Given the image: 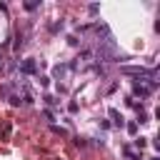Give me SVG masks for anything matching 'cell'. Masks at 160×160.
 Returning <instances> with one entry per match:
<instances>
[{
  "label": "cell",
  "mask_w": 160,
  "mask_h": 160,
  "mask_svg": "<svg viewBox=\"0 0 160 160\" xmlns=\"http://www.w3.org/2000/svg\"><path fill=\"white\" fill-rule=\"evenodd\" d=\"M20 72H22V75H38V62H35L32 58L22 60V62H20Z\"/></svg>",
  "instance_id": "cell-1"
},
{
  "label": "cell",
  "mask_w": 160,
  "mask_h": 160,
  "mask_svg": "<svg viewBox=\"0 0 160 160\" xmlns=\"http://www.w3.org/2000/svg\"><path fill=\"white\" fill-rule=\"evenodd\" d=\"M132 92L140 95V98H148V95H150V85H140V82H135V85H132Z\"/></svg>",
  "instance_id": "cell-2"
},
{
  "label": "cell",
  "mask_w": 160,
  "mask_h": 160,
  "mask_svg": "<svg viewBox=\"0 0 160 160\" xmlns=\"http://www.w3.org/2000/svg\"><path fill=\"white\" fill-rule=\"evenodd\" d=\"M110 118H112V122H115L118 128H122V115H120L115 108H110Z\"/></svg>",
  "instance_id": "cell-3"
},
{
  "label": "cell",
  "mask_w": 160,
  "mask_h": 160,
  "mask_svg": "<svg viewBox=\"0 0 160 160\" xmlns=\"http://www.w3.org/2000/svg\"><path fill=\"white\" fill-rule=\"evenodd\" d=\"M122 152H125V158H128V160H142V158H140V152H135L132 148H122Z\"/></svg>",
  "instance_id": "cell-4"
},
{
  "label": "cell",
  "mask_w": 160,
  "mask_h": 160,
  "mask_svg": "<svg viewBox=\"0 0 160 160\" xmlns=\"http://www.w3.org/2000/svg\"><path fill=\"white\" fill-rule=\"evenodd\" d=\"M52 72H55L58 78H62V75H65V65H55V70H52Z\"/></svg>",
  "instance_id": "cell-5"
},
{
  "label": "cell",
  "mask_w": 160,
  "mask_h": 160,
  "mask_svg": "<svg viewBox=\"0 0 160 160\" xmlns=\"http://www.w3.org/2000/svg\"><path fill=\"white\" fill-rule=\"evenodd\" d=\"M128 132L135 135V132H138V122H128Z\"/></svg>",
  "instance_id": "cell-6"
},
{
  "label": "cell",
  "mask_w": 160,
  "mask_h": 160,
  "mask_svg": "<svg viewBox=\"0 0 160 160\" xmlns=\"http://www.w3.org/2000/svg\"><path fill=\"white\" fill-rule=\"evenodd\" d=\"M52 132H58V135H62V138L68 135V130H65V128H58V125H52Z\"/></svg>",
  "instance_id": "cell-7"
},
{
  "label": "cell",
  "mask_w": 160,
  "mask_h": 160,
  "mask_svg": "<svg viewBox=\"0 0 160 160\" xmlns=\"http://www.w3.org/2000/svg\"><path fill=\"white\" fill-rule=\"evenodd\" d=\"M135 145H138V150H142V148H145V140H142V138H138V140H135Z\"/></svg>",
  "instance_id": "cell-8"
},
{
  "label": "cell",
  "mask_w": 160,
  "mask_h": 160,
  "mask_svg": "<svg viewBox=\"0 0 160 160\" xmlns=\"http://www.w3.org/2000/svg\"><path fill=\"white\" fill-rule=\"evenodd\" d=\"M152 160H158V158H152Z\"/></svg>",
  "instance_id": "cell-9"
}]
</instances>
